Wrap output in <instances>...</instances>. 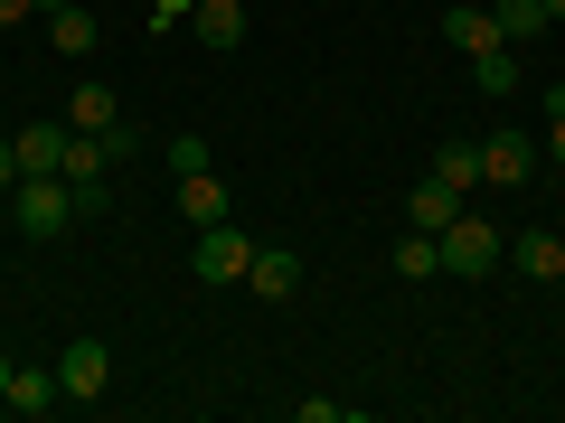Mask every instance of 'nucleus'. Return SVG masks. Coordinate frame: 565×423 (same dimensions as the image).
<instances>
[{"label":"nucleus","instance_id":"cd10ccee","mask_svg":"<svg viewBox=\"0 0 565 423\" xmlns=\"http://www.w3.org/2000/svg\"><path fill=\"white\" fill-rule=\"evenodd\" d=\"M47 10H66V0H39V20H47Z\"/></svg>","mask_w":565,"mask_h":423},{"label":"nucleus","instance_id":"5701e85b","mask_svg":"<svg viewBox=\"0 0 565 423\" xmlns=\"http://www.w3.org/2000/svg\"><path fill=\"white\" fill-rule=\"evenodd\" d=\"M20 20H39V0H0V29H20Z\"/></svg>","mask_w":565,"mask_h":423},{"label":"nucleus","instance_id":"20e7f679","mask_svg":"<svg viewBox=\"0 0 565 423\" xmlns=\"http://www.w3.org/2000/svg\"><path fill=\"white\" fill-rule=\"evenodd\" d=\"M104 386H114V348L104 339H66L57 348V395L66 404H104Z\"/></svg>","mask_w":565,"mask_h":423},{"label":"nucleus","instance_id":"9d476101","mask_svg":"<svg viewBox=\"0 0 565 423\" xmlns=\"http://www.w3.org/2000/svg\"><path fill=\"white\" fill-rule=\"evenodd\" d=\"M462 207H471V198H462V188H452V180H424V188H415V198H405V217H415V226H424V236H444V226H452V217H462Z\"/></svg>","mask_w":565,"mask_h":423},{"label":"nucleus","instance_id":"a211bd4d","mask_svg":"<svg viewBox=\"0 0 565 423\" xmlns=\"http://www.w3.org/2000/svg\"><path fill=\"white\" fill-rule=\"evenodd\" d=\"M47 29H57V57H95V39H104V29L85 20L76 0H66V10H47Z\"/></svg>","mask_w":565,"mask_h":423},{"label":"nucleus","instance_id":"c85d7f7f","mask_svg":"<svg viewBox=\"0 0 565 423\" xmlns=\"http://www.w3.org/2000/svg\"><path fill=\"white\" fill-rule=\"evenodd\" d=\"M556 282H565V263H556Z\"/></svg>","mask_w":565,"mask_h":423},{"label":"nucleus","instance_id":"0eeeda50","mask_svg":"<svg viewBox=\"0 0 565 423\" xmlns=\"http://www.w3.org/2000/svg\"><path fill=\"white\" fill-rule=\"evenodd\" d=\"M189 29H199L207 57H226V47H245V0H199V10H189Z\"/></svg>","mask_w":565,"mask_h":423},{"label":"nucleus","instance_id":"b1692460","mask_svg":"<svg viewBox=\"0 0 565 423\" xmlns=\"http://www.w3.org/2000/svg\"><path fill=\"white\" fill-rule=\"evenodd\" d=\"M546 151H556V170H565V113H546Z\"/></svg>","mask_w":565,"mask_h":423},{"label":"nucleus","instance_id":"ddd939ff","mask_svg":"<svg viewBox=\"0 0 565 423\" xmlns=\"http://www.w3.org/2000/svg\"><path fill=\"white\" fill-rule=\"evenodd\" d=\"M10 151H20V170H57L66 161V122H20Z\"/></svg>","mask_w":565,"mask_h":423},{"label":"nucleus","instance_id":"393cba45","mask_svg":"<svg viewBox=\"0 0 565 423\" xmlns=\"http://www.w3.org/2000/svg\"><path fill=\"white\" fill-rule=\"evenodd\" d=\"M546 113H565V85H556V95H546Z\"/></svg>","mask_w":565,"mask_h":423},{"label":"nucleus","instance_id":"dca6fc26","mask_svg":"<svg viewBox=\"0 0 565 423\" xmlns=\"http://www.w3.org/2000/svg\"><path fill=\"white\" fill-rule=\"evenodd\" d=\"M386 263H396V282H434V273H444V245H434V236L415 226V236H405V245H396Z\"/></svg>","mask_w":565,"mask_h":423},{"label":"nucleus","instance_id":"4468645a","mask_svg":"<svg viewBox=\"0 0 565 423\" xmlns=\"http://www.w3.org/2000/svg\"><path fill=\"white\" fill-rule=\"evenodd\" d=\"M471 85H481V95H519V47H481V57H471Z\"/></svg>","mask_w":565,"mask_h":423},{"label":"nucleus","instance_id":"9b49d317","mask_svg":"<svg viewBox=\"0 0 565 423\" xmlns=\"http://www.w3.org/2000/svg\"><path fill=\"white\" fill-rule=\"evenodd\" d=\"M180 217L189 226H217L226 217V180H217V170H180Z\"/></svg>","mask_w":565,"mask_h":423},{"label":"nucleus","instance_id":"bb28decb","mask_svg":"<svg viewBox=\"0 0 565 423\" xmlns=\"http://www.w3.org/2000/svg\"><path fill=\"white\" fill-rule=\"evenodd\" d=\"M0 395H10V358H0Z\"/></svg>","mask_w":565,"mask_h":423},{"label":"nucleus","instance_id":"412c9836","mask_svg":"<svg viewBox=\"0 0 565 423\" xmlns=\"http://www.w3.org/2000/svg\"><path fill=\"white\" fill-rule=\"evenodd\" d=\"M189 10H199V0H151V29H180Z\"/></svg>","mask_w":565,"mask_h":423},{"label":"nucleus","instance_id":"6ab92c4d","mask_svg":"<svg viewBox=\"0 0 565 423\" xmlns=\"http://www.w3.org/2000/svg\"><path fill=\"white\" fill-rule=\"evenodd\" d=\"M490 20H500V39H509V47H519V39H537V29H556V20H546V0H500Z\"/></svg>","mask_w":565,"mask_h":423},{"label":"nucleus","instance_id":"f8f14e48","mask_svg":"<svg viewBox=\"0 0 565 423\" xmlns=\"http://www.w3.org/2000/svg\"><path fill=\"white\" fill-rule=\"evenodd\" d=\"M509 263H519L527 282H556V263H565V236H546V226H527V236H509Z\"/></svg>","mask_w":565,"mask_h":423},{"label":"nucleus","instance_id":"f03ea898","mask_svg":"<svg viewBox=\"0 0 565 423\" xmlns=\"http://www.w3.org/2000/svg\"><path fill=\"white\" fill-rule=\"evenodd\" d=\"M434 245H444V273H462V282L500 273V254H509V236H500V226L481 217V207H462V217H452V226H444Z\"/></svg>","mask_w":565,"mask_h":423},{"label":"nucleus","instance_id":"f3484780","mask_svg":"<svg viewBox=\"0 0 565 423\" xmlns=\"http://www.w3.org/2000/svg\"><path fill=\"white\" fill-rule=\"evenodd\" d=\"M434 180H452L471 198V188H481V141H444V151H434Z\"/></svg>","mask_w":565,"mask_h":423},{"label":"nucleus","instance_id":"423d86ee","mask_svg":"<svg viewBox=\"0 0 565 423\" xmlns=\"http://www.w3.org/2000/svg\"><path fill=\"white\" fill-rule=\"evenodd\" d=\"M245 292H255V302H292V292H302V254H292V245H255Z\"/></svg>","mask_w":565,"mask_h":423},{"label":"nucleus","instance_id":"f257e3e1","mask_svg":"<svg viewBox=\"0 0 565 423\" xmlns=\"http://www.w3.org/2000/svg\"><path fill=\"white\" fill-rule=\"evenodd\" d=\"M10 226H20V236H66V226H76V180H57V170H29L20 188H10Z\"/></svg>","mask_w":565,"mask_h":423},{"label":"nucleus","instance_id":"4be33fe9","mask_svg":"<svg viewBox=\"0 0 565 423\" xmlns=\"http://www.w3.org/2000/svg\"><path fill=\"white\" fill-rule=\"evenodd\" d=\"M29 170H20V151H10V141H0V198H10V188H20Z\"/></svg>","mask_w":565,"mask_h":423},{"label":"nucleus","instance_id":"7ed1b4c3","mask_svg":"<svg viewBox=\"0 0 565 423\" xmlns=\"http://www.w3.org/2000/svg\"><path fill=\"white\" fill-rule=\"evenodd\" d=\"M245 263H255V236H245L236 217L199 226V254H189V273H199V282H245Z\"/></svg>","mask_w":565,"mask_h":423},{"label":"nucleus","instance_id":"39448f33","mask_svg":"<svg viewBox=\"0 0 565 423\" xmlns=\"http://www.w3.org/2000/svg\"><path fill=\"white\" fill-rule=\"evenodd\" d=\"M481 180H490V188H527V180H537V141L500 122V132L481 141Z\"/></svg>","mask_w":565,"mask_h":423},{"label":"nucleus","instance_id":"6e6552de","mask_svg":"<svg viewBox=\"0 0 565 423\" xmlns=\"http://www.w3.org/2000/svg\"><path fill=\"white\" fill-rule=\"evenodd\" d=\"M114 122H122V95L104 76H85L76 95H66V132H114Z\"/></svg>","mask_w":565,"mask_h":423},{"label":"nucleus","instance_id":"2eb2a0df","mask_svg":"<svg viewBox=\"0 0 565 423\" xmlns=\"http://www.w3.org/2000/svg\"><path fill=\"white\" fill-rule=\"evenodd\" d=\"M444 39L462 47V57H481V47H500V20H490V10H444Z\"/></svg>","mask_w":565,"mask_h":423},{"label":"nucleus","instance_id":"1a4fd4ad","mask_svg":"<svg viewBox=\"0 0 565 423\" xmlns=\"http://www.w3.org/2000/svg\"><path fill=\"white\" fill-rule=\"evenodd\" d=\"M57 367H10V395H0V414H57Z\"/></svg>","mask_w":565,"mask_h":423},{"label":"nucleus","instance_id":"a878e982","mask_svg":"<svg viewBox=\"0 0 565 423\" xmlns=\"http://www.w3.org/2000/svg\"><path fill=\"white\" fill-rule=\"evenodd\" d=\"M546 20H565V0H546Z\"/></svg>","mask_w":565,"mask_h":423},{"label":"nucleus","instance_id":"aec40b11","mask_svg":"<svg viewBox=\"0 0 565 423\" xmlns=\"http://www.w3.org/2000/svg\"><path fill=\"white\" fill-rule=\"evenodd\" d=\"M292 414H302V423H349V404H340V395H302Z\"/></svg>","mask_w":565,"mask_h":423}]
</instances>
